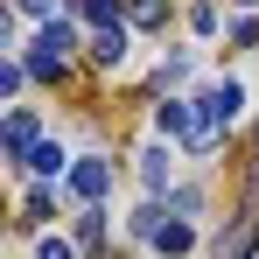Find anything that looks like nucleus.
<instances>
[{"label": "nucleus", "mask_w": 259, "mask_h": 259, "mask_svg": "<svg viewBox=\"0 0 259 259\" xmlns=\"http://www.w3.org/2000/svg\"><path fill=\"white\" fill-rule=\"evenodd\" d=\"M154 245H161V252H189V245H196V231H189V224H161V231H154Z\"/></svg>", "instance_id": "obj_10"}, {"label": "nucleus", "mask_w": 259, "mask_h": 259, "mask_svg": "<svg viewBox=\"0 0 259 259\" xmlns=\"http://www.w3.org/2000/svg\"><path fill=\"white\" fill-rule=\"evenodd\" d=\"M168 210H175V217H196V210H203V196H196V189H175Z\"/></svg>", "instance_id": "obj_13"}, {"label": "nucleus", "mask_w": 259, "mask_h": 259, "mask_svg": "<svg viewBox=\"0 0 259 259\" xmlns=\"http://www.w3.org/2000/svg\"><path fill=\"white\" fill-rule=\"evenodd\" d=\"M70 49H77V28H70V21H42V35L28 42V56H21V63H28L35 77H63Z\"/></svg>", "instance_id": "obj_1"}, {"label": "nucleus", "mask_w": 259, "mask_h": 259, "mask_svg": "<svg viewBox=\"0 0 259 259\" xmlns=\"http://www.w3.org/2000/svg\"><path fill=\"white\" fill-rule=\"evenodd\" d=\"M196 105H203V112H210L217 126H231V119H238V112H245V91H238V84H210V91H203V98H196Z\"/></svg>", "instance_id": "obj_4"}, {"label": "nucleus", "mask_w": 259, "mask_h": 259, "mask_svg": "<svg viewBox=\"0 0 259 259\" xmlns=\"http://www.w3.org/2000/svg\"><path fill=\"white\" fill-rule=\"evenodd\" d=\"M77 245H84V252L105 245V210H84V217H77Z\"/></svg>", "instance_id": "obj_9"}, {"label": "nucleus", "mask_w": 259, "mask_h": 259, "mask_svg": "<svg viewBox=\"0 0 259 259\" xmlns=\"http://www.w3.org/2000/svg\"><path fill=\"white\" fill-rule=\"evenodd\" d=\"M119 56H126V28H98V35H91V63H105V70H112Z\"/></svg>", "instance_id": "obj_6"}, {"label": "nucleus", "mask_w": 259, "mask_h": 259, "mask_svg": "<svg viewBox=\"0 0 259 259\" xmlns=\"http://www.w3.org/2000/svg\"><path fill=\"white\" fill-rule=\"evenodd\" d=\"M140 182H147L154 196L168 189V154H161V147H147V154H140Z\"/></svg>", "instance_id": "obj_8"}, {"label": "nucleus", "mask_w": 259, "mask_h": 259, "mask_svg": "<svg viewBox=\"0 0 259 259\" xmlns=\"http://www.w3.org/2000/svg\"><path fill=\"white\" fill-rule=\"evenodd\" d=\"M105 189H112V161H77V168H70V196L98 203Z\"/></svg>", "instance_id": "obj_2"}, {"label": "nucleus", "mask_w": 259, "mask_h": 259, "mask_svg": "<svg viewBox=\"0 0 259 259\" xmlns=\"http://www.w3.org/2000/svg\"><path fill=\"white\" fill-rule=\"evenodd\" d=\"M56 7L63 0H21V14H35V21H56Z\"/></svg>", "instance_id": "obj_14"}, {"label": "nucleus", "mask_w": 259, "mask_h": 259, "mask_svg": "<svg viewBox=\"0 0 259 259\" xmlns=\"http://www.w3.org/2000/svg\"><path fill=\"white\" fill-rule=\"evenodd\" d=\"M245 7H259V0H245Z\"/></svg>", "instance_id": "obj_16"}, {"label": "nucleus", "mask_w": 259, "mask_h": 259, "mask_svg": "<svg viewBox=\"0 0 259 259\" xmlns=\"http://www.w3.org/2000/svg\"><path fill=\"white\" fill-rule=\"evenodd\" d=\"M119 7H126V0H84V21H98V28H119Z\"/></svg>", "instance_id": "obj_12"}, {"label": "nucleus", "mask_w": 259, "mask_h": 259, "mask_svg": "<svg viewBox=\"0 0 259 259\" xmlns=\"http://www.w3.org/2000/svg\"><path fill=\"white\" fill-rule=\"evenodd\" d=\"M154 126H161V133H175V140H189V126H196V105H182V98L154 105Z\"/></svg>", "instance_id": "obj_5"}, {"label": "nucleus", "mask_w": 259, "mask_h": 259, "mask_svg": "<svg viewBox=\"0 0 259 259\" xmlns=\"http://www.w3.org/2000/svg\"><path fill=\"white\" fill-rule=\"evenodd\" d=\"M35 147H42V140H35V112L21 105V112L7 119V161H21V168H28V154H35Z\"/></svg>", "instance_id": "obj_3"}, {"label": "nucleus", "mask_w": 259, "mask_h": 259, "mask_svg": "<svg viewBox=\"0 0 259 259\" xmlns=\"http://www.w3.org/2000/svg\"><path fill=\"white\" fill-rule=\"evenodd\" d=\"M126 21L133 28H161L168 21V0H126Z\"/></svg>", "instance_id": "obj_7"}, {"label": "nucleus", "mask_w": 259, "mask_h": 259, "mask_svg": "<svg viewBox=\"0 0 259 259\" xmlns=\"http://www.w3.org/2000/svg\"><path fill=\"white\" fill-rule=\"evenodd\" d=\"M28 168H35V175H63V147H56V140H42V147L28 154Z\"/></svg>", "instance_id": "obj_11"}, {"label": "nucleus", "mask_w": 259, "mask_h": 259, "mask_svg": "<svg viewBox=\"0 0 259 259\" xmlns=\"http://www.w3.org/2000/svg\"><path fill=\"white\" fill-rule=\"evenodd\" d=\"M35 259H77V252H70L63 238H42V245H35Z\"/></svg>", "instance_id": "obj_15"}]
</instances>
